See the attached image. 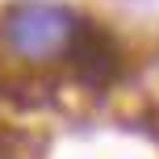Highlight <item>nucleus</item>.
<instances>
[{"label": "nucleus", "instance_id": "1", "mask_svg": "<svg viewBox=\"0 0 159 159\" xmlns=\"http://www.w3.org/2000/svg\"><path fill=\"white\" fill-rule=\"evenodd\" d=\"M75 30V13L63 4H17L0 17V34L21 59H55L67 50V38Z\"/></svg>", "mask_w": 159, "mask_h": 159}, {"label": "nucleus", "instance_id": "2", "mask_svg": "<svg viewBox=\"0 0 159 159\" xmlns=\"http://www.w3.org/2000/svg\"><path fill=\"white\" fill-rule=\"evenodd\" d=\"M67 63H71V71L75 80L84 88H109L113 80L121 75V46H117V38H113L109 30H105L101 21H92V17H75V30H71V38H67Z\"/></svg>", "mask_w": 159, "mask_h": 159}]
</instances>
